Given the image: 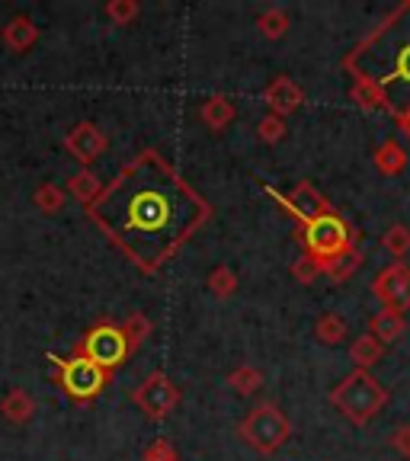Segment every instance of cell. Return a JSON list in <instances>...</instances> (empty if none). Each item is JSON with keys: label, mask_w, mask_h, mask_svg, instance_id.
Segmentation results:
<instances>
[{"label": "cell", "mask_w": 410, "mask_h": 461, "mask_svg": "<svg viewBox=\"0 0 410 461\" xmlns=\"http://www.w3.org/2000/svg\"><path fill=\"white\" fill-rule=\"evenodd\" d=\"M90 215L138 267L158 269L209 209L158 154H144L103 189Z\"/></svg>", "instance_id": "cell-1"}, {"label": "cell", "mask_w": 410, "mask_h": 461, "mask_svg": "<svg viewBox=\"0 0 410 461\" xmlns=\"http://www.w3.org/2000/svg\"><path fill=\"white\" fill-rule=\"evenodd\" d=\"M331 401L337 403V411L343 413L350 423L366 426L369 420L388 403V391H385L382 382H375L372 372L356 368L353 375H346L343 382L333 388Z\"/></svg>", "instance_id": "cell-2"}, {"label": "cell", "mask_w": 410, "mask_h": 461, "mask_svg": "<svg viewBox=\"0 0 410 461\" xmlns=\"http://www.w3.org/2000/svg\"><path fill=\"white\" fill-rule=\"evenodd\" d=\"M305 240H308L311 257L321 259V263H327V259L340 257V253H346L350 247H353V230H350V224H346L340 215L327 212V215L308 221Z\"/></svg>", "instance_id": "cell-3"}, {"label": "cell", "mask_w": 410, "mask_h": 461, "mask_svg": "<svg viewBox=\"0 0 410 461\" xmlns=\"http://www.w3.org/2000/svg\"><path fill=\"white\" fill-rule=\"evenodd\" d=\"M241 432L247 436V442L260 448V452H273L288 439V420L276 411L273 403H263L247 417V423L241 426Z\"/></svg>", "instance_id": "cell-4"}, {"label": "cell", "mask_w": 410, "mask_h": 461, "mask_svg": "<svg viewBox=\"0 0 410 461\" xmlns=\"http://www.w3.org/2000/svg\"><path fill=\"white\" fill-rule=\"evenodd\" d=\"M372 292L382 304H388V308H395L404 314V311L410 308V267L391 263V267L382 269L378 279L372 282Z\"/></svg>", "instance_id": "cell-5"}, {"label": "cell", "mask_w": 410, "mask_h": 461, "mask_svg": "<svg viewBox=\"0 0 410 461\" xmlns=\"http://www.w3.org/2000/svg\"><path fill=\"white\" fill-rule=\"evenodd\" d=\"M51 362L61 366V372H65V388L71 391L74 397H90L94 391H100L103 372L90 359L65 362V359H58V356H51Z\"/></svg>", "instance_id": "cell-6"}, {"label": "cell", "mask_w": 410, "mask_h": 461, "mask_svg": "<svg viewBox=\"0 0 410 461\" xmlns=\"http://www.w3.org/2000/svg\"><path fill=\"white\" fill-rule=\"evenodd\" d=\"M125 353V339L119 330H113V327H103V330H94L90 333V339H87V356H90V362H103V366H113V362H119V356Z\"/></svg>", "instance_id": "cell-7"}, {"label": "cell", "mask_w": 410, "mask_h": 461, "mask_svg": "<svg viewBox=\"0 0 410 461\" xmlns=\"http://www.w3.org/2000/svg\"><path fill=\"white\" fill-rule=\"evenodd\" d=\"M282 205H286L288 212H296V215L302 218L305 224L331 212V205H327L324 195L317 193L314 186H308V183H302V186H298L296 193H292V199H282Z\"/></svg>", "instance_id": "cell-8"}, {"label": "cell", "mask_w": 410, "mask_h": 461, "mask_svg": "<svg viewBox=\"0 0 410 461\" xmlns=\"http://www.w3.org/2000/svg\"><path fill=\"white\" fill-rule=\"evenodd\" d=\"M404 330H407V321H404V314L395 308H382L369 321V333H372L378 343H395Z\"/></svg>", "instance_id": "cell-9"}, {"label": "cell", "mask_w": 410, "mask_h": 461, "mask_svg": "<svg viewBox=\"0 0 410 461\" xmlns=\"http://www.w3.org/2000/svg\"><path fill=\"white\" fill-rule=\"evenodd\" d=\"M382 353H385V343H378L372 333H362V337L353 343V349H350V356H353V362L362 368V372H369L375 362L382 359Z\"/></svg>", "instance_id": "cell-10"}, {"label": "cell", "mask_w": 410, "mask_h": 461, "mask_svg": "<svg viewBox=\"0 0 410 461\" xmlns=\"http://www.w3.org/2000/svg\"><path fill=\"white\" fill-rule=\"evenodd\" d=\"M360 267H362V253L356 250V247H350V250L340 253V257L327 259V263H324V273L331 276L333 282H346Z\"/></svg>", "instance_id": "cell-11"}, {"label": "cell", "mask_w": 410, "mask_h": 461, "mask_svg": "<svg viewBox=\"0 0 410 461\" xmlns=\"http://www.w3.org/2000/svg\"><path fill=\"white\" fill-rule=\"evenodd\" d=\"M269 103H273V109H279V113H292V109L302 103V90H298L296 84L288 77H279L273 86H269Z\"/></svg>", "instance_id": "cell-12"}, {"label": "cell", "mask_w": 410, "mask_h": 461, "mask_svg": "<svg viewBox=\"0 0 410 461\" xmlns=\"http://www.w3.org/2000/svg\"><path fill=\"white\" fill-rule=\"evenodd\" d=\"M375 167L382 173H388V176H395V173H401L407 167V154H404V148L397 141H385L375 151Z\"/></svg>", "instance_id": "cell-13"}, {"label": "cell", "mask_w": 410, "mask_h": 461, "mask_svg": "<svg viewBox=\"0 0 410 461\" xmlns=\"http://www.w3.org/2000/svg\"><path fill=\"white\" fill-rule=\"evenodd\" d=\"M382 247L391 253V257H397V263H401V257H407L410 253V228H404V224H391V228L385 230Z\"/></svg>", "instance_id": "cell-14"}, {"label": "cell", "mask_w": 410, "mask_h": 461, "mask_svg": "<svg viewBox=\"0 0 410 461\" xmlns=\"http://www.w3.org/2000/svg\"><path fill=\"white\" fill-rule=\"evenodd\" d=\"M353 96H356V100H360L366 109L385 106V103H388V96H385L382 84H378V80H372V77H360V84H356Z\"/></svg>", "instance_id": "cell-15"}, {"label": "cell", "mask_w": 410, "mask_h": 461, "mask_svg": "<svg viewBox=\"0 0 410 461\" xmlns=\"http://www.w3.org/2000/svg\"><path fill=\"white\" fill-rule=\"evenodd\" d=\"M317 339H321V343H340V339L346 337V321L343 317H337V314H324L321 317V321H317Z\"/></svg>", "instance_id": "cell-16"}, {"label": "cell", "mask_w": 410, "mask_h": 461, "mask_svg": "<svg viewBox=\"0 0 410 461\" xmlns=\"http://www.w3.org/2000/svg\"><path fill=\"white\" fill-rule=\"evenodd\" d=\"M317 273H324V263H321V259H314L311 253H308V257H302V263L296 267V276H298L302 282H311Z\"/></svg>", "instance_id": "cell-17"}, {"label": "cell", "mask_w": 410, "mask_h": 461, "mask_svg": "<svg viewBox=\"0 0 410 461\" xmlns=\"http://www.w3.org/2000/svg\"><path fill=\"white\" fill-rule=\"evenodd\" d=\"M391 448H395L397 455H404V458H410V423L397 426V429L391 432Z\"/></svg>", "instance_id": "cell-18"}, {"label": "cell", "mask_w": 410, "mask_h": 461, "mask_svg": "<svg viewBox=\"0 0 410 461\" xmlns=\"http://www.w3.org/2000/svg\"><path fill=\"white\" fill-rule=\"evenodd\" d=\"M286 26H288L286 14H269L267 20H263V29H267L269 36H282V32H286Z\"/></svg>", "instance_id": "cell-19"}, {"label": "cell", "mask_w": 410, "mask_h": 461, "mask_svg": "<svg viewBox=\"0 0 410 461\" xmlns=\"http://www.w3.org/2000/svg\"><path fill=\"white\" fill-rule=\"evenodd\" d=\"M397 77L410 80V45L397 55Z\"/></svg>", "instance_id": "cell-20"}, {"label": "cell", "mask_w": 410, "mask_h": 461, "mask_svg": "<svg viewBox=\"0 0 410 461\" xmlns=\"http://www.w3.org/2000/svg\"><path fill=\"white\" fill-rule=\"evenodd\" d=\"M279 135H282L279 119H267V122H263V138H279Z\"/></svg>", "instance_id": "cell-21"}, {"label": "cell", "mask_w": 410, "mask_h": 461, "mask_svg": "<svg viewBox=\"0 0 410 461\" xmlns=\"http://www.w3.org/2000/svg\"><path fill=\"white\" fill-rule=\"evenodd\" d=\"M397 125H401V129H404V135H407V138H410V106H407V109H404V113H401V115H397Z\"/></svg>", "instance_id": "cell-22"}]
</instances>
